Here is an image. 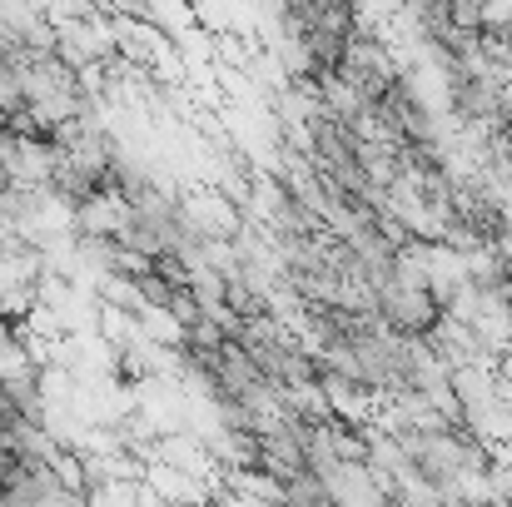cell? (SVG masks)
I'll return each mask as SVG.
<instances>
[{"instance_id": "cell-1", "label": "cell", "mask_w": 512, "mask_h": 507, "mask_svg": "<svg viewBox=\"0 0 512 507\" xmlns=\"http://www.w3.org/2000/svg\"><path fill=\"white\" fill-rule=\"evenodd\" d=\"M373 294H378V319H383L393 334L428 338L438 329V319H443V304L433 299L428 284H413V279L388 274V279L373 284Z\"/></svg>"}, {"instance_id": "cell-2", "label": "cell", "mask_w": 512, "mask_h": 507, "mask_svg": "<svg viewBox=\"0 0 512 507\" xmlns=\"http://www.w3.org/2000/svg\"><path fill=\"white\" fill-rule=\"evenodd\" d=\"M5 239H10V229H5V224H0V244H5Z\"/></svg>"}]
</instances>
